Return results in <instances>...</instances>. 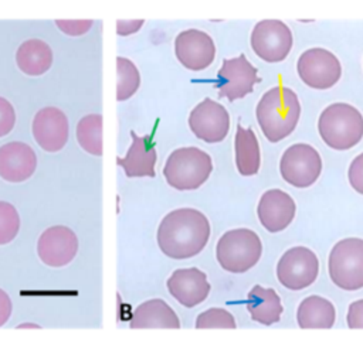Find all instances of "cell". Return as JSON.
<instances>
[{"instance_id": "obj_1", "label": "cell", "mask_w": 363, "mask_h": 348, "mask_svg": "<svg viewBox=\"0 0 363 348\" xmlns=\"http://www.w3.org/2000/svg\"><path fill=\"white\" fill-rule=\"evenodd\" d=\"M157 245L172 259H189L199 255L208 242L210 222L194 208H177L160 221Z\"/></svg>"}, {"instance_id": "obj_2", "label": "cell", "mask_w": 363, "mask_h": 348, "mask_svg": "<svg viewBox=\"0 0 363 348\" xmlns=\"http://www.w3.org/2000/svg\"><path fill=\"white\" fill-rule=\"evenodd\" d=\"M255 116L264 136L271 143H277L295 130L301 116V103L292 89L274 86L261 96Z\"/></svg>"}, {"instance_id": "obj_3", "label": "cell", "mask_w": 363, "mask_h": 348, "mask_svg": "<svg viewBox=\"0 0 363 348\" xmlns=\"http://www.w3.org/2000/svg\"><path fill=\"white\" fill-rule=\"evenodd\" d=\"M318 130L330 149L349 150L363 137V116L349 103H332L322 110Z\"/></svg>"}, {"instance_id": "obj_4", "label": "cell", "mask_w": 363, "mask_h": 348, "mask_svg": "<svg viewBox=\"0 0 363 348\" xmlns=\"http://www.w3.org/2000/svg\"><path fill=\"white\" fill-rule=\"evenodd\" d=\"M213 171L210 154L199 147H180L173 150L163 167L167 184L179 191L201 187Z\"/></svg>"}, {"instance_id": "obj_5", "label": "cell", "mask_w": 363, "mask_h": 348, "mask_svg": "<svg viewBox=\"0 0 363 348\" xmlns=\"http://www.w3.org/2000/svg\"><path fill=\"white\" fill-rule=\"evenodd\" d=\"M262 255L259 236L248 228H237L221 235L216 246L220 266L231 273H244L255 266Z\"/></svg>"}, {"instance_id": "obj_6", "label": "cell", "mask_w": 363, "mask_h": 348, "mask_svg": "<svg viewBox=\"0 0 363 348\" xmlns=\"http://www.w3.org/2000/svg\"><path fill=\"white\" fill-rule=\"evenodd\" d=\"M330 280L340 289L353 291L363 287V239L345 238L329 253Z\"/></svg>"}, {"instance_id": "obj_7", "label": "cell", "mask_w": 363, "mask_h": 348, "mask_svg": "<svg viewBox=\"0 0 363 348\" xmlns=\"http://www.w3.org/2000/svg\"><path fill=\"white\" fill-rule=\"evenodd\" d=\"M279 173L288 184L296 188H306L320 175L322 158L311 144L296 143L284 151L279 161Z\"/></svg>"}, {"instance_id": "obj_8", "label": "cell", "mask_w": 363, "mask_h": 348, "mask_svg": "<svg viewBox=\"0 0 363 348\" xmlns=\"http://www.w3.org/2000/svg\"><path fill=\"white\" fill-rule=\"evenodd\" d=\"M318 273V256L305 246L288 249L277 265V277L289 290H302L311 286L316 280Z\"/></svg>"}, {"instance_id": "obj_9", "label": "cell", "mask_w": 363, "mask_h": 348, "mask_svg": "<svg viewBox=\"0 0 363 348\" xmlns=\"http://www.w3.org/2000/svg\"><path fill=\"white\" fill-rule=\"evenodd\" d=\"M296 71L303 83L313 89L332 88L342 75L337 57L325 48H309L301 54Z\"/></svg>"}, {"instance_id": "obj_10", "label": "cell", "mask_w": 363, "mask_h": 348, "mask_svg": "<svg viewBox=\"0 0 363 348\" xmlns=\"http://www.w3.org/2000/svg\"><path fill=\"white\" fill-rule=\"evenodd\" d=\"M258 82H261V78L257 68L244 54H240L235 58L223 59V65L217 72L216 88L218 89V98H227L233 102L251 93Z\"/></svg>"}, {"instance_id": "obj_11", "label": "cell", "mask_w": 363, "mask_h": 348, "mask_svg": "<svg viewBox=\"0 0 363 348\" xmlns=\"http://www.w3.org/2000/svg\"><path fill=\"white\" fill-rule=\"evenodd\" d=\"M292 33L281 20H261L251 33L252 51L267 62L284 61L292 48Z\"/></svg>"}, {"instance_id": "obj_12", "label": "cell", "mask_w": 363, "mask_h": 348, "mask_svg": "<svg viewBox=\"0 0 363 348\" xmlns=\"http://www.w3.org/2000/svg\"><path fill=\"white\" fill-rule=\"evenodd\" d=\"M189 127L197 139L206 143H218L230 130V115L221 103L204 98L190 112Z\"/></svg>"}, {"instance_id": "obj_13", "label": "cell", "mask_w": 363, "mask_h": 348, "mask_svg": "<svg viewBox=\"0 0 363 348\" xmlns=\"http://www.w3.org/2000/svg\"><path fill=\"white\" fill-rule=\"evenodd\" d=\"M174 54L179 62L190 71L206 69L216 57L213 38L197 28H189L177 34L174 40Z\"/></svg>"}, {"instance_id": "obj_14", "label": "cell", "mask_w": 363, "mask_h": 348, "mask_svg": "<svg viewBox=\"0 0 363 348\" xmlns=\"http://www.w3.org/2000/svg\"><path fill=\"white\" fill-rule=\"evenodd\" d=\"M78 252V238L72 229L62 225L47 228L38 238L37 253L41 262L51 267L68 265Z\"/></svg>"}, {"instance_id": "obj_15", "label": "cell", "mask_w": 363, "mask_h": 348, "mask_svg": "<svg viewBox=\"0 0 363 348\" xmlns=\"http://www.w3.org/2000/svg\"><path fill=\"white\" fill-rule=\"evenodd\" d=\"M33 136L45 151H60L68 140V119L62 110L54 106L40 109L33 119Z\"/></svg>"}, {"instance_id": "obj_16", "label": "cell", "mask_w": 363, "mask_h": 348, "mask_svg": "<svg viewBox=\"0 0 363 348\" xmlns=\"http://www.w3.org/2000/svg\"><path fill=\"white\" fill-rule=\"evenodd\" d=\"M296 205L289 194L272 188L265 191L258 202L257 215L268 232L284 231L295 218Z\"/></svg>"}, {"instance_id": "obj_17", "label": "cell", "mask_w": 363, "mask_h": 348, "mask_svg": "<svg viewBox=\"0 0 363 348\" xmlns=\"http://www.w3.org/2000/svg\"><path fill=\"white\" fill-rule=\"evenodd\" d=\"M166 284L169 293L187 308L204 301L211 289L206 273L197 267L174 270Z\"/></svg>"}, {"instance_id": "obj_18", "label": "cell", "mask_w": 363, "mask_h": 348, "mask_svg": "<svg viewBox=\"0 0 363 348\" xmlns=\"http://www.w3.org/2000/svg\"><path fill=\"white\" fill-rule=\"evenodd\" d=\"M37 167L34 150L23 141H10L0 147V177L9 182H21Z\"/></svg>"}, {"instance_id": "obj_19", "label": "cell", "mask_w": 363, "mask_h": 348, "mask_svg": "<svg viewBox=\"0 0 363 348\" xmlns=\"http://www.w3.org/2000/svg\"><path fill=\"white\" fill-rule=\"evenodd\" d=\"M132 144L125 157H116V164L123 168L126 177H155L157 153L152 136H138L130 130Z\"/></svg>"}, {"instance_id": "obj_20", "label": "cell", "mask_w": 363, "mask_h": 348, "mask_svg": "<svg viewBox=\"0 0 363 348\" xmlns=\"http://www.w3.org/2000/svg\"><path fill=\"white\" fill-rule=\"evenodd\" d=\"M129 327L138 328H180V320L173 308L162 298H152L138 306Z\"/></svg>"}, {"instance_id": "obj_21", "label": "cell", "mask_w": 363, "mask_h": 348, "mask_svg": "<svg viewBox=\"0 0 363 348\" xmlns=\"http://www.w3.org/2000/svg\"><path fill=\"white\" fill-rule=\"evenodd\" d=\"M247 310L254 321L264 325H272L279 321L284 307L274 289H265L255 284L247 296Z\"/></svg>"}, {"instance_id": "obj_22", "label": "cell", "mask_w": 363, "mask_h": 348, "mask_svg": "<svg viewBox=\"0 0 363 348\" xmlns=\"http://www.w3.org/2000/svg\"><path fill=\"white\" fill-rule=\"evenodd\" d=\"M16 62L20 71L26 75L40 76L51 68L52 51L43 40L31 38L18 47L16 52Z\"/></svg>"}, {"instance_id": "obj_23", "label": "cell", "mask_w": 363, "mask_h": 348, "mask_svg": "<svg viewBox=\"0 0 363 348\" xmlns=\"http://www.w3.org/2000/svg\"><path fill=\"white\" fill-rule=\"evenodd\" d=\"M336 311L333 304L320 296H309L301 301L296 310L298 325L303 330L309 328H332Z\"/></svg>"}, {"instance_id": "obj_24", "label": "cell", "mask_w": 363, "mask_h": 348, "mask_svg": "<svg viewBox=\"0 0 363 348\" xmlns=\"http://www.w3.org/2000/svg\"><path fill=\"white\" fill-rule=\"evenodd\" d=\"M234 147L238 173L245 177L257 174L261 166V153L254 130L251 127L244 129L241 124H237Z\"/></svg>"}, {"instance_id": "obj_25", "label": "cell", "mask_w": 363, "mask_h": 348, "mask_svg": "<svg viewBox=\"0 0 363 348\" xmlns=\"http://www.w3.org/2000/svg\"><path fill=\"white\" fill-rule=\"evenodd\" d=\"M102 122L101 113H91L84 117L77 124V140L79 146L92 156H102Z\"/></svg>"}, {"instance_id": "obj_26", "label": "cell", "mask_w": 363, "mask_h": 348, "mask_svg": "<svg viewBox=\"0 0 363 348\" xmlns=\"http://www.w3.org/2000/svg\"><path fill=\"white\" fill-rule=\"evenodd\" d=\"M140 74L136 65L125 58L116 57V100L129 99L139 89Z\"/></svg>"}, {"instance_id": "obj_27", "label": "cell", "mask_w": 363, "mask_h": 348, "mask_svg": "<svg viewBox=\"0 0 363 348\" xmlns=\"http://www.w3.org/2000/svg\"><path fill=\"white\" fill-rule=\"evenodd\" d=\"M237 327L233 314L224 308L213 307L199 314L196 318V328L206 330V328H230L234 330Z\"/></svg>"}, {"instance_id": "obj_28", "label": "cell", "mask_w": 363, "mask_h": 348, "mask_svg": "<svg viewBox=\"0 0 363 348\" xmlns=\"http://www.w3.org/2000/svg\"><path fill=\"white\" fill-rule=\"evenodd\" d=\"M20 229V215L14 205L0 201V245L11 242Z\"/></svg>"}, {"instance_id": "obj_29", "label": "cell", "mask_w": 363, "mask_h": 348, "mask_svg": "<svg viewBox=\"0 0 363 348\" xmlns=\"http://www.w3.org/2000/svg\"><path fill=\"white\" fill-rule=\"evenodd\" d=\"M16 124V112L13 105L0 96V137L9 134Z\"/></svg>"}, {"instance_id": "obj_30", "label": "cell", "mask_w": 363, "mask_h": 348, "mask_svg": "<svg viewBox=\"0 0 363 348\" xmlns=\"http://www.w3.org/2000/svg\"><path fill=\"white\" fill-rule=\"evenodd\" d=\"M347 178L352 188L363 195V153L356 156L349 166Z\"/></svg>"}, {"instance_id": "obj_31", "label": "cell", "mask_w": 363, "mask_h": 348, "mask_svg": "<svg viewBox=\"0 0 363 348\" xmlns=\"http://www.w3.org/2000/svg\"><path fill=\"white\" fill-rule=\"evenodd\" d=\"M92 20H55L57 27L68 35H82L92 27Z\"/></svg>"}, {"instance_id": "obj_32", "label": "cell", "mask_w": 363, "mask_h": 348, "mask_svg": "<svg viewBox=\"0 0 363 348\" xmlns=\"http://www.w3.org/2000/svg\"><path fill=\"white\" fill-rule=\"evenodd\" d=\"M346 323H347V327L352 330L363 328V298L356 300L349 306Z\"/></svg>"}, {"instance_id": "obj_33", "label": "cell", "mask_w": 363, "mask_h": 348, "mask_svg": "<svg viewBox=\"0 0 363 348\" xmlns=\"http://www.w3.org/2000/svg\"><path fill=\"white\" fill-rule=\"evenodd\" d=\"M143 20H118L116 21V33L118 35H129L136 33L142 25H143Z\"/></svg>"}, {"instance_id": "obj_34", "label": "cell", "mask_w": 363, "mask_h": 348, "mask_svg": "<svg viewBox=\"0 0 363 348\" xmlns=\"http://www.w3.org/2000/svg\"><path fill=\"white\" fill-rule=\"evenodd\" d=\"M11 314V300L9 294L0 289V327L4 325Z\"/></svg>"}, {"instance_id": "obj_35", "label": "cell", "mask_w": 363, "mask_h": 348, "mask_svg": "<svg viewBox=\"0 0 363 348\" xmlns=\"http://www.w3.org/2000/svg\"><path fill=\"white\" fill-rule=\"evenodd\" d=\"M26 327H33V328H40L38 325H35V324H21V325H18V328H26Z\"/></svg>"}]
</instances>
